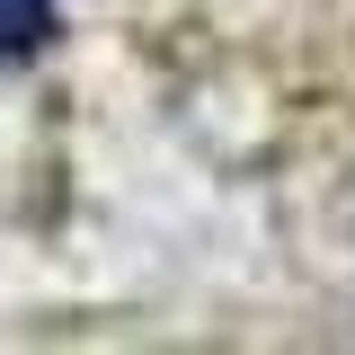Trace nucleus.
<instances>
[{
	"instance_id": "1",
	"label": "nucleus",
	"mask_w": 355,
	"mask_h": 355,
	"mask_svg": "<svg viewBox=\"0 0 355 355\" xmlns=\"http://www.w3.org/2000/svg\"><path fill=\"white\" fill-rule=\"evenodd\" d=\"M44 36H53V0H0V62L36 53Z\"/></svg>"
}]
</instances>
